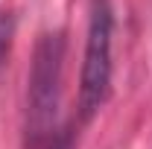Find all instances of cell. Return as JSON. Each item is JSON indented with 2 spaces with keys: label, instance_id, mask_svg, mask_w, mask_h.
Listing matches in <instances>:
<instances>
[{
  "label": "cell",
  "instance_id": "6da1fadb",
  "mask_svg": "<svg viewBox=\"0 0 152 149\" xmlns=\"http://www.w3.org/2000/svg\"><path fill=\"white\" fill-rule=\"evenodd\" d=\"M61 67H64V35L44 32L32 53L29 88H26V149H50L56 140V117L61 102Z\"/></svg>",
  "mask_w": 152,
  "mask_h": 149
},
{
  "label": "cell",
  "instance_id": "7a4b0ae2",
  "mask_svg": "<svg viewBox=\"0 0 152 149\" xmlns=\"http://www.w3.org/2000/svg\"><path fill=\"white\" fill-rule=\"evenodd\" d=\"M111 44H114V9L111 0L88 3V32L85 56L79 73V117L91 120L111 88Z\"/></svg>",
  "mask_w": 152,
  "mask_h": 149
},
{
  "label": "cell",
  "instance_id": "3957f363",
  "mask_svg": "<svg viewBox=\"0 0 152 149\" xmlns=\"http://www.w3.org/2000/svg\"><path fill=\"white\" fill-rule=\"evenodd\" d=\"M70 143H73L70 131H61V134H56V140L50 143V149H70Z\"/></svg>",
  "mask_w": 152,
  "mask_h": 149
}]
</instances>
